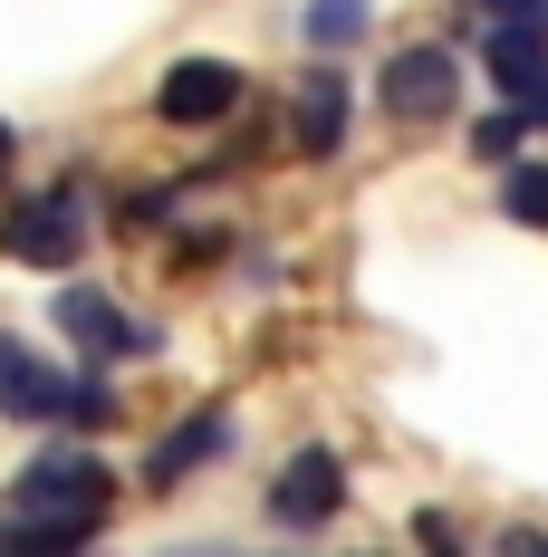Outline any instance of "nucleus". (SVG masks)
Listing matches in <instances>:
<instances>
[{
	"label": "nucleus",
	"instance_id": "1",
	"mask_svg": "<svg viewBox=\"0 0 548 557\" xmlns=\"http://www.w3.org/2000/svg\"><path fill=\"white\" fill-rule=\"evenodd\" d=\"M115 481L97 451H39L20 481H10V500H0V548H77V539H97V519H107Z\"/></svg>",
	"mask_w": 548,
	"mask_h": 557
},
{
	"label": "nucleus",
	"instance_id": "2",
	"mask_svg": "<svg viewBox=\"0 0 548 557\" xmlns=\"http://www.w3.org/2000/svg\"><path fill=\"white\" fill-rule=\"evenodd\" d=\"M0 250L10 260H29V270H68L77 250H87V202L58 183V193H39V202H20L10 222H0Z\"/></svg>",
	"mask_w": 548,
	"mask_h": 557
},
{
	"label": "nucleus",
	"instance_id": "3",
	"mask_svg": "<svg viewBox=\"0 0 548 557\" xmlns=\"http://www.w3.org/2000/svg\"><path fill=\"white\" fill-rule=\"evenodd\" d=\"M376 97L394 115H414V125H434V115H452V97H462V67H452V49H394L376 77Z\"/></svg>",
	"mask_w": 548,
	"mask_h": 557
},
{
	"label": "nucleus",
	"instance_id": "4",
	"mask_svg": "<svg viewBox=\"0 0 548 557\" xmlns=\"http://www.w3.org/2000/svg\"><path fill=\"white\" fill-rule=\"evenodd\" d=\"M231 107H241V67L231 58H173L165 87H155V115L165 125H221Z\"/></svg>",
	"mask_w": 548,
	"mask_h": 557
},
{
	"label": "nucleus",
	"instance_id": "5",
	"mask_svg": "<svg viewBox=\"0 0 548 557\" xmlns=\"http://www.w3.org/2000/svg\"><path fill=\"white\" fill-rule=\"evenodd\" d=\"M337 509H346V471H337V451H289V471H279V491H270V519L279 529H328Z\"/></svg>",
	"mask_w": 548,
	"mask_h": 557
},
{
	"label": "nucleus",
	"instance_id": "6",
	"mask_svg": "<svg viewBox=\"0 0 548 557\" xmlns=\"http://www.w3.org/2000/svg\"><path fill=\"white\" fill-rule=\"evenodd\" d=\"M58 327H68V346H87V356H155V327H135L97 288H58Z\"/></svg>",
	"mask_w": 548,
	"mask_h": 557
},
{
	"label": "nucleus",
	"instance_id": "7",
	"mask_svg": "<svg viewBox=\"0 0 548 557\" xmlns=\"http://www.w3.org/2000/svg\"><path fill=\"white\" fill-rule=\"evenodd\" d=\"M58 404H68V375H49L20 336H0V413H20V423H58Z\"/></svg>",
	"mask_w": 548,
	"mask_h": 557
},
{
	"label": "nucleus",
	"instance_id": "8",
	"mask_svg": "<svg viewBox=\"0 0 548 557\" xmlns=\"http://www.w3.org/2000/svg\"><path fill=\"white\" fill-rule=\"evenodd\" d=\"M289 135H299V154H337V145H346V77H337V67H308V77H299Z\"/></svg>",
	"mask_w": 548,
	"mask_h": 557
},
{
	"label": "nucleus",
	"instance_id": "9",
	"mask_svg": "<svg viewBox=\"0 0 548 557\" xmlns=\"http://www.w3.org/2000/svg\"><path fill=\"white\" fill-rule=\"evenodd\" d=\"M212 451H231V423H221V413H193V423H173L165 443H155V461H145V491H183V471H203Z\"/></svg>",
	"mask_w": 548,
	"mask_h": 557
},
{
	"label": "nucleus",
	"instance_id": "10",
	"mask_svg": "<svg viewBox=\"0 0 548 557\" xmlns=\"http://www.w3.org/2000/svg\"><path fill=\"white\" fill-rule=\"evenodd\" d=\"M491 77H500V97L539 87L548 77V20H500L491 29Z\"/></svg>",
	"mask_w": 548,
	"mask_h": 557
},
{
	"label": "nucleus",
	"instance_id": "11",
	"mask_svg": "<svg viewBox=\"0 0 548 557\" xmlns=\"http://www.w3.org/2000/svg\"><path fill=\"white\" fill-rule=\"evenodd\" d=\"M58 423L107 433V423H115V385H107V375H77V385H68V404H58Z\"/></svg>",
	"mask_w": 548,
	"mask_h": 557
},
{
	"label": "nucleus",
	"instance_id": "12",
	"mask_svg": "<svg viewBox=\"0 0 548 557\" xmlns=\"http://www.w3.org/2000/svg\"><path fill=\"white\" fill-rule=\"evenodd\" d=\"M500 212H510V222H548V164H510L500 173Z\"/></svg>",
	"mask_w": 548,
	"mask_h": 557
},
{
	"label": "nucleus",
	"instance_id": "13",
	"mask_svg": "<svg viewBox=\"0 0 548 557\" xmlns=\"http://www.w3.org/2000/svg\"><path fill=\"white\" fill-rule=\"evenodd\" d=\"M356 29H366V0H308V39L318 49H346Z\"/></svg>",
	"mask_w": 548,
	"mask_h": 557
},
{
	"label": "nucleus",
	"instance_id": "14",
	"mask_svg": "<svg viewBox=\"0 0 548 557\" xmlns=\"http://www.w3.org/2000/svg\"><path fill=\"white\" fill-rule=\"evenodd\" d=\"M520 125H529L520 107H510V115H482V125H472V145H482V154H510V145H520Z\"/></svg>",
	"mask_w": 548,
	"mask_h": 557
},
{
	"label": "nucleus",
	"instance_id": "15",
	"mask_svg": "<svg viewBox=\"0 0 548 557\" xmlns=\"http://www.w3.org/2000/svg\"><path fill=\"white\" fill-rule=\"evenodd\" d=\"M482 10H500V20H548V0H482Z\"/></svg>",
	"mask_w": 548,
	"mask_h": 557
},
{
	"label": "nucleus",
	"instance_id": "16",
	"mask_svg": "<svg viewBox=\"0 0 548 557\" xmlns=\"http://www.w3.org/2000/svg\"><path fill=\"white\" fill-rule=\"evenodd\" d=\"M10 154H20V135H10V125H0V173H10Z\"/></svg>",
	"mask_w": 548,
	"mask_h": 557
}]
</instances>
